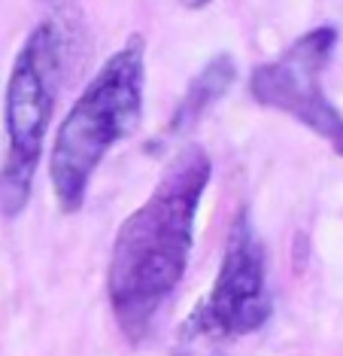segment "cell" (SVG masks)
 <instances>
[{
    "label": "cell",
    "instance_id": "obj_1",
    "mask_svg": "<svg viewBox=\"0 0 343 356\" xmlns=\"http://www.w3.org/2000/svg\"><path fill=\"white\" fill-rule=\"evenodd\" d=\"M213 177L201 143H185L170 159L152 195L119 225L110 253L107 296L122 335L143 341L174 296L194 247V222Z\"/></svg>",
    "mask_w": 343,
    "mask_h": 356
},
{
    "label": "cell",
    "instance_id": "obj_2",
    "mask_svg": "<svg viewBox=\"0 0 343 356\" xmlns=\"http://www.w3.org/2000/svg\"><path fill=\"white\" fill-rule=\"evenodd\" d=\"M146 95V40L128 37L61 119L49 156V183L61 213H79L88 186L112 147L140 128Z\"/></svg>",
    "mask_w": 343,
    "mask_h": 356
},
{
    "label": "cell",
    "instance_id": "obj_3",
    "mask_svg": "<svg viewBox=\"0 0 343 356\" xmlns=\"http://www.w3.org/2000/svg\"><path fill=\"white\" fill-rule=\"evenodd\" d=\"M61 79L64 31L55 19H43L22 40L3 92L6 152L0 165V216L6 220H15L31 201Z\"/></svg>",
    "mask_w": 343,
    "mask_h": 356
},
{
    "label": "cell",
    "instance_id": "obj_4",
    "mask_svg": "<svg viewBox=\"0 0 343 356\" xmlns=\"http://www.w3.org/2000/svg\"><path fill=\"white\" fill-rule=\"evenodd\" d=\"M334 49H337V28H310L280 55L252 67L249 95L261 107L285 113L310 128L343 159V113L328 101L322 88V74Z\"/></svg>",
    "mask_w": 343,
    "mask_h": 356
},
{
    "label": "cell",
    "instance_id": "obj_5",
    "mask_svg": "<svg viewBox=\"0 0 343 356\" xmlns=\"http://www.w3.org/2000/svg\"><path fill=\"white\" fill-rule=\"evenodd\" d=\"M274 298L267 289V253L246 207L237 210L225 241L222 265L210 296L185 320V338H234L258 332L271 320Z\"/></svg>",
    "mask_w": 343,
    "mask_h": 356
},
{
    "label": "cell",
    "instance_id": "obj_6",
    "mask_svg": "<svg viewBox=\"0 0 343 356\" xmlns=\"http://www.w3.org/2000/svg\"><path fill=\"white\" fill-rule=\"evenodd\" d=\"M234 79H237V61H234V55H228V52L213 55V58H210L198 70V76L189 83V88H185V95H183V101L176 104L174 116L167 119V125L161 128L158 134H155V140L146 149L155 156V152H161L165 147H170V143L179 140V137L192 134V128L203 119V113H207L228 92V88L234 86Z\"/></svg>",
    "mask_w": 343,
    "mask_h": 356
},
{
    "label": "cell",
    "instance_id": "obj_7",
    "mask_svg": "<svg viewBox=\"0 0 343 356\" xmlns=\"http://www.w3.org/2000/svg\"><path fill=\"white\" fill-rule=\"evenodd\" d=\"M179 3H183L185 10H203V6H210L213 0H179Z\"/></svg>",
    "mask_w": 343,
    "mask_h": 356
}]
</instances>
